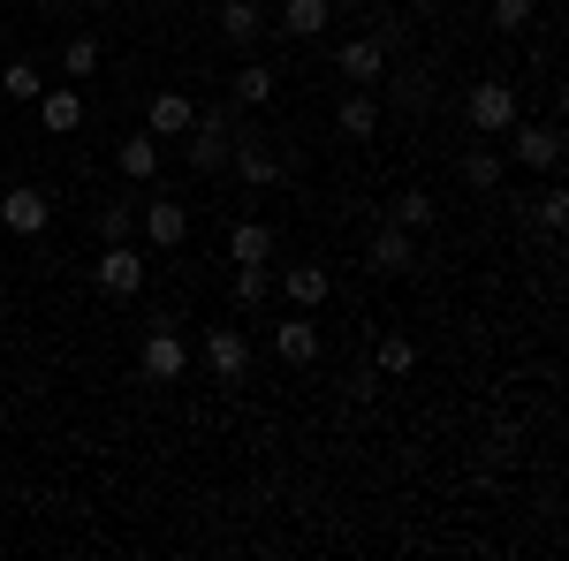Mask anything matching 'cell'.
Here are the masks:
<instances>
[{"instance_id": "9", "label": "cell", "mask_w": 569, "mask_h": 561, "mask_svg": "<svg viewBox=\"0 0 569 561\" xmlns=\"http://www.w3.org/2000/svg\"><path fill=\"white\" fill-rule=\"evenodd\" d=\"M335 77L357 84V91H372L380 77H388V46H380V39H342V46H335Z\"/></svg>"}, {"instance_id": "5", "label": "cell", "mask_w": 569, "mask_h": 561, "mask_svg": "<svg viewBox=\"0 0 569 561\" xmlns=\"http://www.w3.org/2000/svg\"><path fill=\"white\" fill-rule=\"evenodd\" d=\"M91 281H99V297H137V289H144V251H137V243H99Z\"/></svg>"}, {"instance_id": "29", "label": "cell", "mask_w": 569, "mask_h": 561, "mask_svg": "<svg viewBox=\"0 0 569 561\" xmlns=\"http://www.w3.org/2000/svg\"><path fill=\"white\" fill-rule=\"evenodd\" d=\"M61 69H69L77 84H84V77H99V39H91V31H77V39L61 46Z\"/></svg>"}, {"instance_id": "22", "label": "cell", "mask_w": 569, "mask_h": 561, "mask_svg": "<svg viewBox=\"0 0 569 561\" xmlns=\"http://www.w3.org/2000/svg\"><path fill=\"white\" fill-rule=\"evenodd\" d=\"M372 372L410 380V372H418V342H410V334H380V349H372Z\"/></svg>"}, {"instance_id": "25", "label": "cell", "mask_w": 569, "mask_h": 561, "mask_svg": "<svg viewBox=\"0 0 569 561\" xmlns=\"http://www.w3.org/2000/svg\"><path fill=\"white\" fill-rule=\"evenodd\" d=\"M388 99L402 107V114H426V99H433V77H426V69H402V77L388 84Z\"/></svg>"}, {"instance_id": "17", "label": "cell", "mask_w": 569, "mask_h": 561, "mask_svg": "<svg viewBox=\"0 0 569 561\" xmlns=\"http://www.w3.org/2000/svg\"><path fill=\"white\" fill-rule=\"evenodd\" d=\"M273 349H281V364H319V327H311V311L281 319V327H273Z\"/></svg>"}, {"instance_id": "14", "label": "cell", "mask_w": 569, "mask_h": 561, "mask_svg": "<svg viewBox=\"0 0 569 561\" xmlns=\"http://www.w3.org/2000/svg\"><path fill=\"white\" fill-rule=\"evenodd\" d=\"M190 114H198V99H182V91H152V99H144V130L160 137V144L190 130Z\"/></svg>"}, {"instance_id": "10", "label": "cell", "mask_w": 569, "mask_h": 561, "mask_svg": "<svg viewBox=\"0 0 569 561\" xmlns=\"http://www.w3.org/2000/svg\"><path fill=\"white\" fill-rule=\"evenodd\" d=\"M137 228H144L152 251H182V243H190V206H176V198H144Z\"/></svg>"}, {"instance_id": "13", "label": "cell", "mask_w": 569, "mask_h": 561, "mask_svg": "<svg viewBox=\"0 0 569 561\" xmlns=\"http://www.w3.org/2000/svg\"><path fill=\"white\" fill-rule=\"evenodd\" d=\"M220 39L236 46V53H251L266 39V8L259 0H220Z\"/></svg>"}, {"instance_id": "15", "label": "cell", "mask_w": 569, "mask_h": 561, "mask_svg": "<svg viewBox=\"0 0 569 561\" xmlns=\"http://www.w3.org/2000/svg\"><path fill=\"white\" fill-rule=\"evenodd\" d=\"M31 107H39V122H46L53 137H69L77 122H84V91H77V84H46Z\"/></svg>"}, {"instance_id": "30", "label": "cell", "mask_w": 569, "mask_h": 561, "mask_svg": "<svg viewBox=\"0 0 569 561\" xmlns=\"http://www.w3.org/2000/svg\"><path fill=\"white\" fill-rule=\"evenodd\" d=\"M486 23H493L501 39H525V31H531V0H493V8H486Z\"/></svg>"}, {"instance_id": "4", "label": "cell", "mask_w": 569, "mask_h": 561, "mask_svg": "<svg viewBox=\"0 0 569 561\" xmlns=\"http://www.w3.org/2000/svg\"><path fill=\"white\" fill-rule=\"evenodd\" d=\"M182 364H190V349H182V334L168 327V319H160V327H152V334L137 342V372H144L152 388H176V380H182Z\"/></svg>"}, {"instance_id": "12", "label": "cell", "mask_w": 569, "mask_h": 561, "mask_svg": "<svg viewBox=\"0 0 569 561\" xmlns=\"http://www.w3.org/2000/svg\"><path fill=\"white\" fill-rule=\"evenodd\" d=\"M273 251H281V236L266 220H236L228 228V266H273Z\"/></svg>"}, {"instance_id": "3", "label": "cell", "mask_w": 569, "mask_h": 561, "mask_svg": "<svg viewBox=\"0 0 569 561\" xmlns=\"http://www.w3.org/2000/svg\"><path fill=\"white\" fill-rule=\"evenodd\" d=\"M509 160H517V168H531V174H555L562 168V130H555V122H509Z\"/></svg>"}, {"instance_id": "34", "label": "cell", "mask_w": 569, "mask_h": 561, "mask_svg": "<svg viewBox=\"0 0 569 561\" xmlns=\"http://www.w3.org/2000/svg\"><path fill=\"white\" fill-rule=\"evenodd\" d=\"M418 8H440V0H418Z\"/></svg>"}, {"instance_id": "11", "label": "cell", "mask_w": 569, "mask_h": 561, "mask_svg": "<svg viewBox=\"0 0 569 561\" xmlns=\"http://www.w3.org/2000/svg\"><path fill=\"white\" fill-rule=\"evenodd\" d=\"M327 289H335V273L319 259H297V266H281V297L297 303V311H319L327 303Z\"/></svg>"}, {"instance_id": "19", "label": "cell", "mask_w": 569, "mask_h": 561, "mask_svg": "<svg viewBox=\"0 0 569 561\" xmlns=\"http://www.w3.org/2000/svg\"><path fill=\"white\" fill-rule=\"evenodd\" d=\"M114 168L130 174V182H152V174H160V137H152V130L122 137V144H114Z\"/></svg>"}, {"instance_id": "8", "label": "cell", "mask_w": 569, "mask_h": 561, "mask_svg": "<svg viewBox=\"0 0 569 561\" xmlns=\"http://www.w3.org/2000/svg\"><path fill=\"white\" fill-rule=\"evenodd\" d=\"M228 168L243 174L251 190H273V182L289 174V160H281V152H273V144H266L259 130H243V137H236V152H228Z\"/></svg>"}, {"instance_id": "27", "label": "cell", "mask_w": 569, "mask_h": 561, "mask_svg": "<svg viewBox=\"0 0 569 561\" xmlns=\"http://www.w3.org/2000/svg\"><path fill=\"white\" fill-rule=\"evenodd\" d=\"M388 220H395V228H410V236H418V228H433V198H426V190H402V198L388 206Z\"/></svg>"}, {"instance_id": "24", "label": "cell", "mask_w": 569, "mask_h": 561, "mask_svg": "<svg viewBox=\"0 0 569 561\" xmlns=\"http://www.w3.org/2000/svg\"><path fill=\"white\" fill-rule=\"evenodd\" d=\"M91 228H99V243H130L137 206H130V198H99V213H91Z\"/></svg>"}, {"instance_id": "28", "label": "cell", "mask_w": 569, "mask_h": 561, "mask_svg": "<svg viewBox=\"0 0 569 561\" xmlns=\"http://www.w3.org/2000/svg\"><path fill=\"white\" fill-rule=\"evenodd\" d=\"M266 297H273V266H236V303L259 311Z\"/></svg>"}, {"instance_id": "6", "label": "cell", "mask_w": 569, "mask_h": 561, "mask_svg": "<svg viewBox=\"0 0 569 561\" xmlns=\"http://www.w3.org/2000/svg\"><path fill=\"white\" fill-rule=\"evenodd\" d=\"M46 220H53V198H46L39 182L0 190V228H8V236H46Z\"/></svg>"}, {"instance_id": "16", "label": "cell", "mask_w": 569, "mask_h": 561, "mask_svg": "<svg viewBox=\"0 0 569 561\" xmlns=\"http://www.w3.org/2000/svg\"><path fill=\"white\" fill-rule=\"evenodd\" d=\"M365 259H372V273H418V243H410V228H380V236H372V251H365Z\"/></svg>"}, {"instance_id": "23", "label": "cell", "mask_w": 569, "mask_h": 561, "mask_svg": "<svg viewBox=\"0 0 569 561\" xmlns=\"http://www.w3.org/2000/svg\"><path fill=\"white\" fill-rule=\"evenodd\" d=\"M456 168H463V182H471V190H501V152H493V144H463V160H456Z\"/></svg>"}, {"instance_id": "33", "label": "cell", "mask_w": 569, "mask_h": 561, "mask_svg": "<svg viewBox=\"0 0 569 561\" xmlns=\"http://www.w3.org/2000/svg\"><path fill=\"white\" fill-rule=\"evenodd\" d=\"M327 8H335V16H357V8H365V0H327Z\"/></svg>"}, {"instance_id": "32", "label": "cell", "mask_w": 569, "mask_h": 561, "mask_svg": "<svg viewBox=\"0 0 569 561\" xmlns=\"http://www.w3.org/2000/svg\"><path fill=\"white\" fill-rule=\"evenodd\" d=\"M380 394V372H350V402H372Z\"/></svg>"}, {"instance_id": "7", "label": "cell", "mask_w": 569, "mask_h": 561, "mask_svg": "<svg viewBox=\"0 0 569 561\" xmlns=\"http://www.w3.org/2000/svg\"><path fill=\"white\" fill-rule=\"evenodd\" d=\"M206 364H213L220 388H243V372H251V334H243V327H206Z\"/></svg>"}, {"instance_id": "2", "label": "cell", "mask_w": 569, "mask_h": 561, "mask_svg": "<svg viewBox=\"0 0 569 561\" xmlns=\"http://www.w3.org/2000/svg\"><path fill=\"white\" fill-rule=\"evenodd\" d=\"M463 122L479 137H501L517 122V84H509V77H479V84L463 91Z\"/></svg>"}, {"instance_id": "20", "label": "cell", "mask_w": 569, "mask_h": 561, "mask_svg": "<svg viewBox=\"0 0 569 561\" xmlns=\"http://www.w3.org/2000/svg\"><path fill=\"white\" fill-rule=\"evenodd\" d=\"M327 23H335L327 0H281V31L289 39H327Z\"/></svg>"}, {"instance_id": "1", "label": "cell", "mask_w": 569, "mask_h": 561, "mask_svg": "<svg viewBox=\"0 0 569 561\" xmlns=\"http://www.w3.org/2000/svg\"><path fill=\"white\" fill-rule=\"evenodd\" d=\"M243 130H251V122H243V107H236V99H228V107H198V114H190V130H182L190 168H198V174H220Z\"/></svg>"}, {"instance_id": "31", "label": "cell", "mask_w": 569, "mask_h": 561, "mask_svg": "<svg viewBox=\"0 0 569 561\" xmlns=\"http://www.w3.org/2000/svg\"><path fill=\"white\" fill-rule=\"evenodd\" d=\"M0 91H8L16 107H31L46 84H39V69H31V61H8V69H0Z\"/></svg>"}, {"instance_id": "18", "label": "cell", "mask_w": 569, "mask_h": 561, "mask_svg": "<svg viewBox=\"0 0 569 561\" xmlns=\"http://www.w3.org/2000/svg\"><path fill=\"white\" fill-rule=\"evenodd\" d=\"M335 130L350 137V144H365V137H380V99H372V91H350V99L335 107Z\"/></svg>"}, {"instance_id": "21", "label": "cell", "mask_w": 569, "mask_h": 561, "mask_svg": "<svg viewBox=\"0 0 569 561\" xmlns=\"http://www.w3.org/2000/svg\"><path fill=\"white\" fill-rule=\"evenodd\" d=\"M273 91H281V77H273L266 61H243V69L228 77V99H236V107H266Z\"/></svg>"}, {"instance_id": "26", "label": "cell", "mask_w": 569, "mask_h": 561, "mask_svg": "<svg viewBox=\"0 0 569 561\" xmlns=\"http://www.w3.org/2000/svg\"><path fill=\"white\" fill-rule=\"evenodd\" d=\"M531 220H539L547 236H562V228H569V190H562V182H547V190L531 198Z\"/></svg>"}]
</instances>
